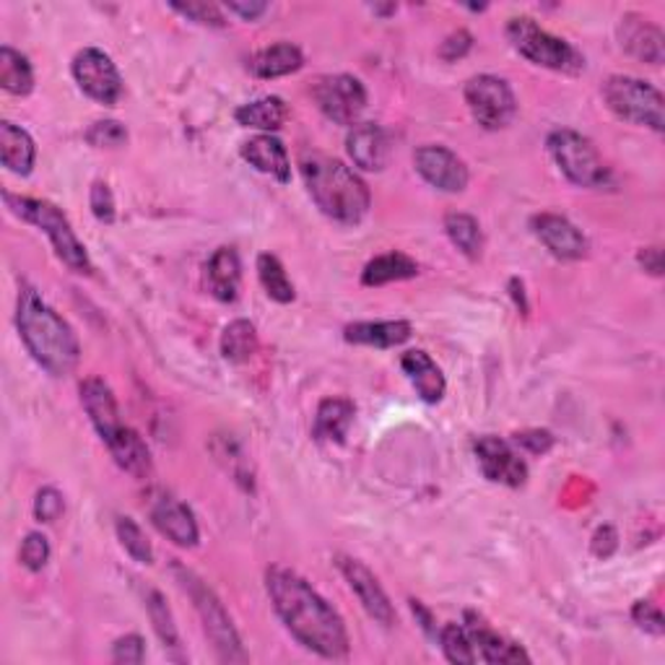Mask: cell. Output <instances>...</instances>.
<instances>
[{"label":"cell","mask_w":665,"mask_h":665,"mask_svg":"<svg viewBox=\"0 0 665 665\" xmlns=\"http://www.w3.org/2000/svg\"><path fill=\"white\" fill-rule=\"evenodd\" d=\"M444 232H448L450 243L458 247L465 258L476 260L484 247V235H481V226L473 216L469 214H450L444 218Z\"/></svg>","instance_id":"34"},{"label":"cell","mask_w":665,"mask_h":665,"mask_svg":"<svg viewBox=\"0 0 665 665\" xmlns=\"http://www.w3.org/2000/svg\"><path fill=\"white\" fill-rule=\"evenodd\" d=\"M89 203L99 222L102 224L115 222V198H112V190L108 182H94V188H91V195H89Z\"/></svg>","instance_id":"42"},{"label":"cell","mask_w":665,"mask_h":665,"mask_svg":"<svg viewBox=\"0 0 665 665\" xmlns=\"http://www.w3.org/2000/svg\"><path fill=\"white\" fill-rule=\"evenodd\" d=\"M469 636L473 642V647L478 650L481 657H484L486 663H528L530 657L526 650L520 645H512V642L501 640L497 632H492L489 627L481 624V621H471L469 627Z\"/></svg>","instance_id":"29"},{"label":"cell","mask_w":665,"mask_h":665,"mask_svg":"<svg viewBox=\"0 0 665 665\" xmlns=\"http://www.w3.org/2000/svg\"><path fill=\"white\" fill-rule=\"evenodd\" d=\"M632 619L634 624L640 629H645V632L661 636L665 632V621H663V613L661 608L647 604V600H640V604H634L632 608Z\"/></svg>","instance_id":"44"},{"label":"cell","mask_w":665,"mask_h":665,"mask_svg":"<svg viewBox=\"0 0 665 665\" xmlns=\"http://www.w3.org/2000/svg\"><path fill=\"white\" fill-rule=\"evenodd\" d=\"M419 273V266L416 260L408 258L403 252H385L377 255V258L370 260L362 273V284L364 286H385L393 284V281H406L414 279Z\"/></svg>","instance_id":"30"},{"label":"cell","mask_w":665,"mask_h":665,"mask_svg":"<svg viewBox=\"0 0 665 665\" xmlns=\"http://www.w3.org/2000/svg\"><path fill=\"white\" fill-rule=\"evenodd\" d=\"M87 140L97 148H120L125 146L127 131L117 120H99L87 131Z\"/></svg>","instance_id":"38"},{"label":"cell","mask_w":665,"mask_h":665,"mask_svg":"<svg viewBox=\"0 0 665 665\" xmlns=\"http://www.w3.org/2000/svg\"><path fill=\"white\" fill-rule=\"evenodd\" d=\"M81 403H83V408H87L91 424H94V429L99 431V437H102L104 442L112 440V437H115L117 431L125 427V424L120 421L115 395H112L110 385L104 380H99V377L83 380L81 382Z\"/></svg>","instance_id":"18"},{"label":"cell","mask_w":665,"mask_h":665,"mask_svg":"<svg viewBox=\"0 0 665 665\" xmlns=\"http://www.w3.org/2000/svg\"><path fill=\"white\" fill-rule=\"evenodd\" d=\"M604 99L613 115L627 120V123L653 127L655 133L665 125V104L663 94L647 81L632 79V76H611L604 83Z\"/></svg>","instance_id":"8"},{"label":"cell","mask_w":665,"mask_h":665,"mask_svg":"<svg viewBox=\"0 0 665 665\" xmlns=\"http://www.w3.org/2000/svg\"><path fill=\"white\" fill-rule=\"evenodd\" d=\"M151 520L159 528L161 536H167L169 541L177 543L182 549L198 546V522L195 515L190 512L188 505H182L180 499L169 497V494H157L151 501Z\"/></svg>","instance_id":"15"},{"label":"cell","mask_w":665,"mask_h":665,"mask_svg":"<svg viewBox=\"0 0 665 665\" xmlns=\"http://www.w3.org/2000/svg\"><path fill=\"white\" fill-rule=\"evenodd\" d=\"M440 642L444 650V657H448L450 663L458 665H473L476 663V647H473L469 629L460 627V624H444L440 632Z\"/></svg>","instance_id":"36"},{"label":"cell","mask_w":665,"mask_h":665,"mask_svg":"<svg viewBox=\"0 0 665 665\" xmlns=\"http://www.w3.org/2000/svg\"><path fill=\"white\" fill-rule=\"evenodd\" d=\"M115 458V463L133 478H146L151 473V452H148L146 442L140 440L136 429L123 427L112 440L104 442Z\"/></svg>","instance_id":"24"},{"label":"cell","mask_w":665,"mask_h":665,"mask_svg":"<svg viewBox=\"0 0 665 665\" xmlns=\"http://www.w3.org/2000/svg\"><path fill=\"white\" fill-rule=\"evenodd\" d=\"M289 115L284 99L279 97H263V99H255L250 104H243L235 112L237 123L245 127H255V131H279L281 125H284V120Z\"/></svg>","instance_id":"31"},{"label":"cell","mask_w":665,"mask_h":665,"mask_svg":"<svg viewBox=\"0 0 665 665\" xmlns=\"http://www.w3.org/2000/svg\"><path fill=\"white\" fill-rule=\"evenodd\" d=\"M146 608H148V617H151L154 632L161 640V645H165V653L172 663H188L185 650H182V640L180 632H177L174 617L172 611H169L165 596H161L159 590H148L146 593Z\"/></svg>","instance_id":"26"},{"label":"cell","mask_w":665,"mask_h":665,"mask_svg":"<svg viewBox=\"0 0 665 665\" xmlns=\"http://www.w3.org/2000/svg\"><path fill=\"white\" fill-rule=\"evenodd\" d=\"M3 201L13 216L24 218V222H30L37 226V229L45 232L49 243L55 247V252H58V258L70 268V271L91 273V260L87 247L79 243V237H76L74 229H70L66 214H63L55 203L40 201V198L13 195V193H5Z\"/></svg>","instance_id":"4"},{"label":"cell","mask_w":665,"mask_h":665,"mask_svg":"<svg viewBox=\"0 0 665 665\" xmlns=\"http://www.w3.org/2000/svg\"><path fill=\"white\" fill-rule=\"evenodd\" d=\"M258 275L260 284H263L266 294L275 300L279 304H289L294 302V284L289 281V275L281 266V260L271 252H263L258 258Z\"/></svg>","instance_id":"35"},{"label":"cell","mask_w":665,"mask_h":665,"mask_svg":"<svg viewBox=\"0 0 665 665\" xmlns=\"http://www.w3.org/2000/svg\"><path fill=\"white\" fill-rule=\"evenodd\" d=\"M549 154L554 157L556 167L577 188H604L611 180V172L598 157L596 146L583 133L559 127L549 136Z\"/></svg>","instance_id":"7"},{"label":"cell","mask_w":665,"mask_h":665,"mask_svg":"<svg viewBox=\"0 0 665 665\" xmlns=\"http://www.w3.org/2000/svg\"><path fill=\"white\" fill-rule=\"evenodd\" d=\"M412 608H414V613H416V617H419V619H421V627H424V632L435 634V627H431V624H435V621H431V613L427 611V608H424V606L419 604V600H412Z\"/></svg>","instance_id":"49"},{"label":"cell","mask_w":665,"mask_h":665,"mask_svg":"<svg viewBox=\"0 0 665 665\" xmlns=\"http://www.w3.org/2000/svg\"><path fill=\"white\" fill-rule=\"evenodd\" d=\"M621 47L627 49L634 58L650 63V66H661L665 55V37L650 19L636 16V13H627L619 26Z\"/></svg>","instance_id":"19"},{"label":"cell","mask_w":665,"mask_h":665,"mask_svg":"<svg viewBox=\"0 0 665 665\" xmlns=\"http://www.w3.org/2000/svg\"><path fill=\"white\" fill-rule=\"evenodd\" d=\"M302 177L317 208L325 216L341 224H359L370 211V190L364 180L341 159L325 157V154H304Z\"/></svg>","instance_id":"3"},{"label":"cell","mask_w":665,"mask_h":665,"mask_svg":"<svg viewBox=\"0 0 665 665\" xmlns=\"http://www.w3.org/2000/svg\"><path fill=\"white\" fill-rule=\"evenodd\" d=\"M640 263L645 271H650L653 275L663 273V250L661 247H645V250H640Z\"/></svg>","instance_id":"47"},{"label":"cell","mask_w":665,"mask_h":665,"mask_svg":"<svg viewBox=\"0 0 665 665\" xmlns=\"http://www.w3.org/2000/svg\"><path fill=\"white\" fill-rule=\"evenodd\" d=\"M144 657H146V645L138 634L120 636L115 645H112V661L115 663L138 665V663H144Z\"/></svg>","instance_id":"41"},{"label":"cell","mask_w":665,"mask_h":665,"mask_svg":"<svg viewBox=\"0 0 665 665\" xmlns=\"http://www.w3.org/2000/svg\"><path fill=\"white\" fill-rule=\"evenodd\" d=\"M34 157H37V148H34L30 133L24 127L9 123V120L0 123V159H3V167L13 174L26 177L34 167Z\"/></svg>","instance_id":"25"},{"label":"cell","mask_w":665,"mask_h":665,"mask_svg":"<svg viewBox=\"0 0 665 665\" xmlns=\"http://www.w3.org/2000/svg\"><path fill=\"white\" fill-rule=\"evenodd\" d=\"M343 338L357 346H374V349H393L412 338V323L406 320H380V323H353L346 325Z\"/></svg>","instance_id":"23"},{"label":"cell","mask_w":665,"mask_h":665,"mask_svg":"<svg viewBox=\"0 0 665 665\" xmlns=\"http://www.w3.org/2000/svg\"><path fill=\"white\" fill-rule=\"evenodd\" d=\"M507 40L512 42V47L518 49L522 58L536 63V66L562 70V74H577V70L585 68L583 55L567 40L541 30L533 19L520 16L509 21Z\"/></svg>","instance_id":"6"},{"label":"cell","mask_w":665,"mask_h":665,"mask_svg":"<svg viewBox=\"0 0 665 665\" xmlns=\"http://www.w3.org/2000/svg\"><path fill=\"white\" fill-rule=\"evenodd\" d=\"M401 367L403 372H406V377L412 380V385L416 387V393H419V398L424 403L442 401L448 382H444L442 370L431 362L427 351H406L401 359Z\"/></svg>","instance_id":"21"},{"label":"cell","mask_w":665,"mask_h":665,"mask_svg":"<svg viewBox=\"0 0 665 665\" xmlns=\"http://www.w3.org/2000/svg\"><path fill=\"white\" fill-rule=\"evenodd\" d=\"M533 232L546 245V250L556 255L559 260H579L587 255V239L570 218L541 214L533 218Z\"/></svg>","instance_id":"16"},{"label":"cell","mask_w":665,"mask_h":665,"mask_svg":"<svg viewBox=\"0 0 665 665\" xmlns=\"http://www.w3.org/2000/svg\"><path fill=\"white\" fill-rule=\"evenodd\" d=\"M21 564L30 572H42L49 562V543L42 533H30L19 551Z\"/></svg>","instance_id":"39"},{"label":"cell","mask_w":665,"mask_h":665,"mask_svg":"<svg viewBox=\"0 0 665 665\" xmlns=\"http://www.w3.org/2000/svg\"><path fill=\"white\" fill-rule=\"evenodd\" d=\"M302 66V49L292 45V42H279V45L260 49L250 60V70L258 79H281V76L296 74Z\"/></svg>","instance_id":"27"},{"label":"cell","mask_w":665,"mask_h":665,"mask_svg":"<svg viewBox=\"0 0 665 665\" xmlns=\"http://www.w3.org/2000/svg\"><path fill=\"white\" fill-rule=\"evenodd\" d=\"M74 79L79 83L83 94L94 99L99 104H112L120 102L123 97V79H120V70L108 53L97 47L81 49L74 58Z\"/></svg>","instance_id":"11"},{"label":"cell","mask_w":665,"mask_h":665,"mask_svg":"<svg viewBox=\"0 0 665 665\" xmlns=\"http://www.w3.org/2000/svg\"><path fill=\"white\" fill-rule=\"evenodd\" d=\"M471 45H473V37L469 32H455L442 42L440 55L444 60H458V58H463L465 53H469Z\"/></svg>","instance_id":"46"},{"label":"cell","mask_w":665,"mask_h":665,"mask_svg":"<svg viewBox=\"0 0 665 665\" xmlns=\"http://www.w3.org/2000/svg\"><path fill=\"white\" fill-rule=\"evenodd\" d=\"M117 539L123 543V549L136 559L138 564H151L154 562V549L148 543L146 533L133 518H117Z\"/></svg>","instance_id":"37"},{"label":"cell","mask_w":665,"mask_h":665,"mask_svg":"<svg viewBox=\"0 0 665 665\" xmlns=\"http://www.w3.org/2000/svg\"><path fill=\"white\" fill-rule=\"evenodd\" d=\"M66 512V501H63V494L53 486H45V489L37 492V499H34V518L40 522H58L60 515Z\"/></svg>","instance_id":"40"},{"label":"cell","mask_w":665,"mask_h":665,"mask_svg":"<svg viewBox=\"0 0 665 665\" xmlns=\"http://www.w3.org/2000/svg\"><path fill=\"white\" fill-rule=\"evenodd\" d=\"M515 442L533 452V455H543L554 444V437L549 431H522V435H515Z\"/></svg>","instance_id":"45"},{"label":"cell","mask_w":665,"mask_h":665,"mask_svg":"<svg viewBox=\"0 0 665 665\" xmlns=\"http://www.w3.org/2000/svg\"><path fill=\"white\" fill-rule=\"evenodd\" d=\"M243 159L247 165L258 169V172L271 174L279 182L292 180V165H289V154L284 144L273 136H255L243 146Z\"/></svg>","instance_id":"20"},{"label":"cell","mask_w":665,"mask_h":665,"mask_svg":"<svg viewBox=\"0 0 665 665\" xmlns=\"http://www.w3.org/2000/svg\"><path fill=\"white\" fill-rule=\"evenodd\" d=\"M338 570H341V575L346 577V583L353 593H357L359 604L364 606V611L370 613L374 621H380L382 627H393L395 624V608L391 604V598H387L385 587L380 585V579L372 575L370 570L364 567L359 559L351 556H336Z\"/></svg>","instance_id":"12"},{"label":"cell","mask_w":665,"mask_h":665,"mask_svg":"<svg viewBox=\"0 0 665 665\" xmlns=\"http://www.w3.org/2000/svg\"><path fill=\"white\" fill-rule=\"evenodd\" d=\"M346 148H349L353 165L367 169V172H380L391 159V138L374 123L353 125L349 138H346Z\"/></svg>","instance_id":"17"},{"label":"cell","mask_w":665,"mask_h":665,"mask_svg":"<svg viewBox=\"0 0 665 665\" xmlns=\"http://www.w3.org/2000/svg\"><path fill=\"white\" fill-rule=\"evenodd\" d=\"M266 590L273 611L302 647L328 661H343L349 655L351 645L343 619L307 579L294 570L271 567L266 572Z\"/></svg>","instance_id":"1"},{"label":"cell","mask_w":665,"mask_h":665,"mask_svg":"<svg viewBox=\"0 0 665 665\" xmlns=\"http://www.w3.org/2000/svg\"><path fill=\"white\" fill-rule=\"evenodd\" d=\"M226 9L232 13H237V16H243L245 21H255L258 16H263L268 11L266 3H226Z\"/></svg>","instance_id":"48"},{"label":"cell","mask_w":665,"mask_h":665,"mask_svg":"<svg viewBox=\"0 0 665 665\" xmlns=\"http://www.w3.org/2000/svg\"><path fill=\"white\" fill-rule=\"evenodd\" d=\"M258 351V332L250 320H235L224 328L222 353L226 362L243 364Z\"/></svg>","instance_id":"33"},{"label":"cell","mask_w":665,"mask_h":665,"mask_svg":"<svg viewBox=\"0 0 665 665\" xmlns=\"http://www.w3.org/2000/svg\"><path fill=\"white\" fill-rule=\"evenodd\" d=\"M416 172L442 193H460L469 185V167L465 161L444 146H421L414 154Z\"/></svg>","instance_id":"13"},{"label":"cell","mask_w":665,"mask_h":665,"mask_svg":"<svg viewBox=\"0 0 665 665\" xmlns=\"http://www.w3.org/2000/svg\"><path fill=\"white\" fill-rule=\"evenodd\" d=\"M174 575L177 583L182 585V590L188 593L190 600L195 604L198 617L203 621V629H206L211 645H214L218 661L222 663H247V653L243 647V640H239L235 624H232V617L226 613V608L222 600L216 598V593L203 583L201 577L193 575V572L174 564Z\"/></svg>","instance_id":"5"},{"label":"cell","mask_w":665,"mask_h":665,"mask_svg":"<svg viewBox=\"0 0 665 665\" xmlns=\"http://www.w3.org/2000/svg\"><path fill=\"white\" fill-rule=\"evenodd\" d=\"M465 102H469V110L476 117V123L484 125L486 131L507 127L515 120V112H518V99H515L509 83L489 74L476 76V79L465 83Z\"/></svg>","instance_id":"9"},{"label":"cell","mask_w":665,"mask_h":665,"mask_svg":"<svg viewBox=\"0 0 665 665\" xmlns=\"http://www.w3.org/2000/svg\"><path fill=\"white\" fill-rule=\"evenodd\" d=\"M353 414L357 408L351 401L325 398L315 416V437L325 442H343L353 424Z\"/></svg>","instance_id":"28"},{"label":"cell","mask_w":665,"mask_h":665,"mask_svg":"<svg viewBox=\"0 0 665 665\" xmlns=\"http://www.w3.org/2000/svg\"><path fill=\"white\" fill-rule=\"evenodd\" d=\"M172 9L182 16L198 21L206 26H224V16L214 3H172Z\"/></svg>","instance_id":"43"},{"label":"cell","mask_w":665,"mask_h":665,"mask_svg":"<svg viewBox=\"0 0 665 665\" xmlns=\"http://www.w3.org/2000/svg\"><path fill=\"white\" fill-rule=\"evenodd\" d=\"M16 328L26 351L53 377H66L79 367L81 346L70 325L37 294L24 286L16 304Z\"/></svg>","instance_id":"2"},{"label":"cell","mask_w":665,"mask_h":665,"mask_svg":"<svg viewBox=\"0 0 665 665\" xmlns=\"http://www.w3.org/2000/svg\"><path fill=\"white\" fill-rule=\"evenodd\" d=\"M206 279L211 294L218 302H235L239 296V279H243V266H239L237 250L218 247L206 266Z\"/></svg>","instance_id":"22"},{"label":"cell","mask_w":665,"mask_h":665,"mask_svg":"<svg viewBox=\"0 0 665 665\" xmlns=\"http://www.w3.org/2000/svg\"><path fill=\"white\" fill-rule=\"evenodd\" d=\"M0 87L13 97H26L34 89L32 63L9 45L0 47Z\"/></svg>","instance_id":"32"},{"label":"cell","mask_w":665,"mask_h":665,"mask_svg":"<svg viewBox=\"0 0 665 665\" xmlns=\"http://www.w3.org/2000/svg\"><path fill=\"white\" fill-rule=\"evenodd\" d=\"M313 97L323 115L338 125H353L367 110V89L349 74L323 76L315 83Z\"/></svg>","instance_id":"10"},{"label":"cell","mask_w":665,"mask_h":665,"mask_svg":"<svg viewBox=\"0 0 665 665\" xmlns=\"http://www.w3.org/2000/svg\"><path fill=\"white\" fill-rule=\"evenodd\" d=\"M476 455H478V465L484 471V476L489 481H497V484H507V486H522L528 478V465L518 452L505 440L499 437H478L476 442Z\"/></svg>","instance_id":"14"}]
</instances>
